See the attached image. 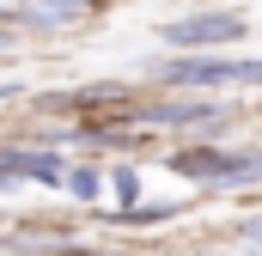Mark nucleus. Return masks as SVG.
<instances>
[{"mask_svg":"<svg viewBox=\"0 0 262 256\" xmlns=\"http://www.w3.org/2000/svg\"><path fill=\"white\" fill-rule=\"evenodd\" d=\"M6 49H12V31H6V25H0V55H6Z\"/></svg>","mask_w":262,"mask_h":256,"instance_id":"11","label":"nucleus"},{"mask_svg":"<svg viewBox=\"0 0 262 256\" xmlns=\"http://www.w3.org/2000/svg\"><path fill=\"white\" fill-rule=\"evenodd\" d=\"M55 256H116V250H55Z\"/></svg>","mask_w":262,"mask_h":256,"instance_id":"10","label":"nucleus"},{"mask_svg":"<svg viewBox=\"0 0 262 256\" xmlns=\"http://www.w3.org/2000/svg\"><path fill=\"white\" fill-rule=\"evenodd\" d=\"M244 12L238 6H201V12H183V18H171L159 37L177 49V55H213L220 43H244Z\"/></svg>","mask_w":262,"mask_h":256,"instance_id":"2","label":"nucleus"},{"mask_svg":"<svg viewBox=\"0 0 262 256\" xmlns=\"http://www.w3.org/2000/svg\"><path fill=\"white\" fill-rule=\"evenodd\" d=\"M0 177H31L43 189H67V165L49 153V146H0Z\"/></svg>","mask_w":262,"mask_h":256,"instance_id":"4","label":"nucleus"},{"mask_svg":"<svg viewBox=\"0 0 262 256\" xmlns=\"http://www.w3.org/2000/svg\"><path fill=\"white\" fill-rule=\"evenodd\" d=\"M250 183H262V146H232L220 189H250Z\"/></svg>","mask_w":262,"mask_h":256,"instance_id":"7","label":"nucleus"},{"mask_svg":"<svg viewBox=\"0 0 262 256\" xmlns=\"http://www.w3.org/2000/svg\"><path fill=\"white\" fill-rule=\"evenodd\" d=\"M92 6H104V0H12V6H6V25H25V31H67V25L85 18Z\"/></svg>","mask_w":262,"mask_h":256,"instance_id":"5","label":"nucleus"},{"mask_svg":"<svg viewBox=\"0 0 262 256\" xmlns=\"http://www.w3.org/2000/svg\"><path fill=\"white\" fill-rule=\"evenodd\" d=\"M67 195H73V201H98V195H104L98 165H73V171H67Z\"/></svg>","mask_w":262,"mask_h":256,"instance_id":"8","label":"nucleus"},{"mask_svg":"<svg viewBox=\"0 0 262 256\" xmlns=\"http://www.w3.org/2000/svg\"><path fill=\"white\" fill-rule=\"evenodd\" d=\"M146 73L159 86H171V92H220V86L256 92L262 86V61H244V55H165Z\"/></svg>","mask_w":262,"mask_h":256,"instance_id":"1","label":"nucleus"},{"mask_svg":"<svg viewBox=\"0 0 262 256\" xmlns=\"http://www.w3.org/2000/svg\"><path fill=\"white\" fill-rule=\"evenodd\" d=\"M110 189L122 201V214H134V207H140V171H134V165H116V171H110Z\"/></svg>","mask_w":262,"mask_h":256,"instance_id":"9","label":"nucleus"},{"mask_svg":"<svg viewBox=\"0 0 262 256\" xmlns=\"http://www.w3.org/2000/svg\"><path fill=\"white\" fill-rule=\"evenodd\" d=\"M226 159H232V146H220V140H189V146H177V153H171V171H177V177H189V183L220 189Z\"/></svg>","mask_w":262,"mask_h":256,"instance_id":"6","label":"nucleus"},{"mask_svg":"<svg viewBox=\"0 0 262 256\" xmlns=\"http://www.w3.org/2000/svg\"><path fill=\"white\" fill-rule=\"evenodd\" d=\"M134 122H146V128H189L195 140H207L213 128L232 122V104H220L207 92H183V98H165V104H140Z\"/></svg>","mask_w":262,"mask_h":256,"instance_id":"3","label":"nucleus"}]
</instances>
